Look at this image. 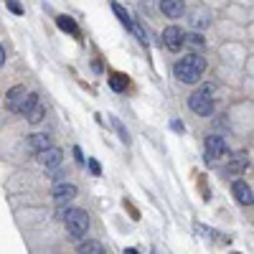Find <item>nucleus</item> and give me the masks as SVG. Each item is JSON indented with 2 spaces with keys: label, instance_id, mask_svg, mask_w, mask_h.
<instances>
[{
  "label": "nucleus",
  "instance_id": "f257e3e1",
  "mask_svg": "<svg viewBox=\"0 0 254 254\" xmlns=\"http://www.w3.org/2000/svg\"><path fill=\"white\" fill-rule=\"evenodd\" d=\"M203 69H206V59L201 53H188V56L175 61L173 74L178 76V82H183V84H196L203 76Z\"/></svg>",
  "mask_w": 254,
  "mask_h": 254
},
{
  "label": "nucleus",
  "instance_id": "f03ea898",
  "mask_svg": "<svg viewBox=\"0 0 254 254\" xmlns=\"http://www.w3.org/2000/svg\"><path fill=\"white\" fill-rule=\"evenodd\" d=\"M64 224H66V234L74 241H82L89 231V216L82 208H66L64 211Z\"/></svg>",
  "mask_w": 254,
  "mask_h": 254
},
{
  "label": "nucleus",
  "instance_id": "7ed1b4c3",
  "mask_svg": "<svg viewBox=\"0 0 254 254\" xmlns=\"http://www.w3.org/2000/svg\"><path fill=\"white\" fill-rule=\"evenodd\" d=\"M211 94H214V86H208V84H203L198 92H193L191 97H188V107L193 109L196 115H201V117H208L214 112V99H211Z\"/></svg>",
  "mask_w": 254,
  "mask_h": 254
},
{
  "label": "nucleus",
  "instance_id": "20e7f679",
  "mask_svg": "<svg viewBox=\"0 0 254 254\" xmlns=\"http://www.w3.org/2000/svg\"><path fill=\"white\" fill-rule=\"evenodd\" d=\"M229 155V142L221 135H208L206 137V160H221Z\"/></svg>",
  "mask_w": 254,
  "mask_h": 254
},
{
  "label": "nucleus",
  "instance_id": "39448f33",
  "mask_svg": "<svg viewBox=\"0 0 254 254\" xmlns=\"http://www.w3.org/2000/svg\"><path fill=\"white\" fill-rule=\"evenodd\" d=\"M186 38H188V36H186V31L178 28V26H168V28L163 31V46L168 49V51H173V53L183 49Z\"/></svg>",
  "mask_w": 254,
  "mask_h": 254
},
{
  "label": "nucleus",
  "instance_id": "423d86ee",
  "mask_svg": "<svg viewBox=\"0 0 254 254\" xmlns=\"http://www.w3.org/2000/svg\"><path fill=\"white\" fill-rule=\"evenodd\" d=\"M26 97H28L26 86H20V84L10 86L8 94H5V107L10 109V112H16V115H18V109H20V104H23V99H26Z\"/></svg>",
  "mask_w": 254,
  "mask_h": 254
},
{
  "label": "nucleus",
  "instance_id": "0eeeda50",
  "mask_svg": "<svg viewBox=\"0 0 254 254\" xmlns=\"http://www.w3.org/2000/svg\"><path fill=\"white\" fill-rule=\"evenodd\" d=\"M74 198H76V186L74 183H56L53 186V201L59 206L74 201Z\"/></svg>",
  "mask_w": 254,
  "mask_h": 254
},
{
  "label": "nucleus",
  "instance_id": "6e6552de",
  "mask_svg": "<svg viewBox=\"0 0 254 254\" xmlns=\"http://www.w3.org/2000/svg\"><path fill=\"white\" fill-rule=\"evenodd\" d=\"M231 193H234V198L241 203V206H252L254 203V193L249 188L247 181H234V186H231Z\"/></svg>",
  "mask_w": 254,
  "mask_h": 254
},
{
  "label": "nucleus",
  "instance_id": "1a4fd4ad",
  "mask_svg": "<svg viewBox=\"0 0 254 254\" xmlns=\"http://www.w3.org/2000/svg\"><path fill=\"white\" fill-rule=\"evenodd\" d=\"M36 158H38V163L43 165V168H59L61 160H64V152H61V148H49V150L38 152Z\"/></svg>",
  "mask_w": 254,
  "mask_h": 254
},
{
  "label": "nucleus",
  "instance_id": "9d476101",
  "mask_svg": "<svg viewBox=\"0 0 254 254\" xmlns=\"http://www.w3.org/2000/svg\"><path fill=\"white\" fill-rule=\"evenodd\" d=\"M158 8H160V13L168 16V18H181V16H186L183 0H160Z\"/></svg>",
  "mask_w": 254,
  "mask_h": 254
},
{
  "label": "nucleus",
  "instance_id": "9b49d317",
  "mask_svg": "<svg viewBox=\"0 0 254 254\" xmlns=\"http://www.w3.org/2000/svg\"><path fill=\"white\" fill-rule=\"evenodd\" d=\"M49 148H53V145H51V137L46 135V132H36V135L28 137V150H33L36 155L43 152V150H49Z\"/></svg>",
  "mask_w": 254,
  "mask_h": 254
},
{
  "label": "nucleus",
  "instance_id": "f8f14e48",
  "mask_svg": "<svg viewBox=\"0 0 254 254\" xmlns=\"http://www.w3.org/2000/svg\"><path fill=\"white\" fill-rule=\"evenodd\" d=\"M249 168V155L247 152H237L234 158H229V173L231 175H241Z\"/></svg>",
  "mask_w": 254,
  "mask_h": 254
},
{
  "label": "nucleus",
  "instance_id": "ddd939ff",
  "mask_svg": "<svg viewBox=\"0 0 254 254\" xmlns=\"http://www.w3.org/2000/svg\"><path fill=\"white\" fill-rule=\"evenodd\" d=\"M76 254H104V244L102 241H94V239H86L76 244Z\"/></svg>",
  "mask_w": 254,
  "mask_h": 254
},
{
  "label": "nucleus",
  "instance_id": "4468645a",
  "mask_svg": "<svg viewBox=\"0 0 254 254\" xmlns=\"http://www.w3.org/2000/svg\"><path fill=\"white\" fill-rule=\"evenodd\" d=\"M208 23H211V16H208L203 8H198V10H193V13H191V26L193 28H206Z\"/></svg>",
  "mask_w": 254,
  "mask_h": 254
},
{
  "label": "nucleus",
  "instance_id": "2eb2a0df",
  "mask_svg": "<svg viewBox=\"0 0 254 254\" xmlns=\"http://www.w3.org/2000/svg\"><path fill=\"white\" fill-rule=\"evenodd\" d=\"M41 104V99H38V94H33V92H28V97L23 99V104H20V109H18V115H31L33 112V109H36Z\"/></svg>",
  "mask_w": 254,
  "mask_h": 254
},
{
  "label": "nucleus",
  "instance_id": "dca6fc26",
  "mask_svg": "<svg viewBox=\"0 0 254 254\" xmlns=\"http://www.w3.org/2000/svg\"><path fill=\"white\" fill-rule=\"evenodd\" d=\"M56 26H59L61 31H66V33H71V36H76V33H79V26H76V20H74L71 16H59V18H56Z\"/></svg>",
  "mask_w": 254,
  "mask_h": 254
},
{
  "label": "nucleus",
  "instance_id": "f3484780",
  "mask_svg": "<svg viewBox=\"0 0 254 254\" xmlns=\"http://www.w3.org/2000/svg\"><path fill=\"white\" fill-rule=\"evenodd\" d=\"M112 10H115V16L119 18V23H122V26H127L130 31L135 28V20L130 18V13H127V10H125L122 5H119V3H112Z\"/></svg>",
  "mask_w": 254,
  "mask_h": 254
},
{
  "label": "nucleus",
  "instance_id": "a211bd4d",
  "mask_svg": "<svg viewBox=\"0 0 254 254\" xmlns=\"http://www.w3.org/2000/svg\"><path fill=\"white\" fill-rule=\"evenodd\" d=\"M109 89L112 92H125L127 89V76L125 74H112L109 76Z\"/></svg>",
  "mask_w": 254,
  "mask_h": 254
},
{
  "label": "nucleus",
  "instance_id": "6ab92c4d",
  "mask_svg": "<svg viewBox=\"0 0 254 254\" xmlns=\"http://www.w3.org/2000/svg\"><path fill=\"white\" fill-rule=\"evenodd\" d=\"M43 117H46V107H43V104H38V107H36V109H33V112L28 115V122H31V125H38Z\"/></svg>",
  "mask_w": 254,
  "mask_h": 254
},
{
  "label": "nucleus",
  "instance_id": "aec40b11",
  "mask_svg": "<svg viewBox=\"0 0 254 254\" xmlns=\"http://www.w3.org/2000/svg\"><path fill=\"white\" fill-rule=\"evenodd\" d=\"M132 33H135V36H137V41L142 43V46H148V43H150V36H148V31L142 28L140 23H135V28H132Z\"/></svg>",
  "mask_w": 254,
  "mask_h": 254
},
{
  "label": "nucleus",
  "instance_id": "412c9836",
  "mask_svg": "<svg viewBox=\"0 0 254 254\" xmlns=\"http://www.w3.org/2000/svg\"><path fill=\"white\" fill-rule=\"evenodd\" d=\"M112 125H115V130L119 132V140H122V142H130V132L122 127V122H119V119H112Z\"/></svg>",
  "mask_w": 254,
  "mask_h": 254
},
{
  "label": "nucleus",
  "instance_id": "4be33fe9",
  "mask_svg": "<svg viewBox=\"0 0 254 254\" xmlns=\"http://www.w3.org/2000/svg\"><path fill=\"white\" fill-rule=\"evenodd\" d=\"M5 5H8V10H10V13H16V16H23V5H20L18 0H5Z\"/></svg>",
  "mask_w": 254,
  "mask_h": 254
},
{
  "label": "nucleus",
  "instance_id": "5701e85b",
  "mask_svg": "<svg viewBox=\"0 0 254 254\" xmlns=\"http://www.w3.org/2000/svg\"><path fill=\"white\" fill-rule=\"evenodd\" d=\"M86 165H89V170H92L94 175H99V173H102V165H99L94 158H89V160H86Z\"/></svg>",
  "mask_w": 254,
  "mask_h": 254
},
{
  "label": "nucleus",
  "instance_id": "b1692460",
  "mask_svg": "<svg viewBox=\"0 0 254 254\" xmlns=\"http://www.w3.org/2000/svg\"><path fill=\"white\" fill-rule=\"evenodd\" d=\"M188 41L193 43V46H203V43H206V41H203V36H201V33H191V36H188Z\"/></svg>",
  "mask_w": 254,
  "mask_h": 254
},
{
  "label": "nucleus",
  "instance_id": "393cba45",
  "mask_svg": "<svg viewBox=\"0 0 254 254\" xmlns=\"http://www.w3.org/2000/svg\"><path fill=\"white\" fill-rule=\"evenodd\" d=\"M74 155H76V163L84 165V152H82V148H74Z\"/></svg>",
  "mask_w": 254,
  "mask_h": 254
},
{
  "label": "nucleus",
  "instance_id": "a878e982",
  "mask_svg": "<svg viewBox=\"0 0 254 254\" xmlns=\"http://www.w3.org/2000/svg\"><path fill=\"white\" fill-rule=\"evenodd\" d=\"M5 59H8V53H5V46H0V64L5 66Z\"/></svg>",
  "mask_w": 254,
  "mask_h": 254
},
{
  "label": "nucleus",
  "instance_id": "bb28decb",
  "mask_svg": "<svg viewBox=\"0 0 254 254\" xmlns=\"http://www.w3.org/2000/svg\"><path fill=\"white\" fill-rule=\"evenodd\" d=\"M173 130H175V132H183V125L178 122V119H175V122H173Z\"/></svg>",
  "mask_w": 254,
  "mask_h": 254
},
{
  "label": "nucleus",
  "instance_id": "cd10ccee",
  "mask_svg": "<svg viewBox=\"0 0 254 254\" xmlns=\"http://www.w3.org/2000/svg\"><path fill=\"white\" fill-rule=\"evenodd\" d=\"M125 254H140V252H137V249H132V247H130V249H125Z\"/></svg>",
  "mask_w": 254,
  "mask_h": 254
},
{
  "label": "nucleus",
  "instance_id": "c85d7f7f",
  "mask_svg": "<svg viewBox=\"0 0 254 254\" xmlns=\"http://www.w3.org/2000/svg\"><path fill=\"white\" fill-rule=\"evenodd\" d=\"M234 254H239V252H234Z\"/></svg>",
  "mask_w": 254,
  "mask_h": 254
}]
</instances>
